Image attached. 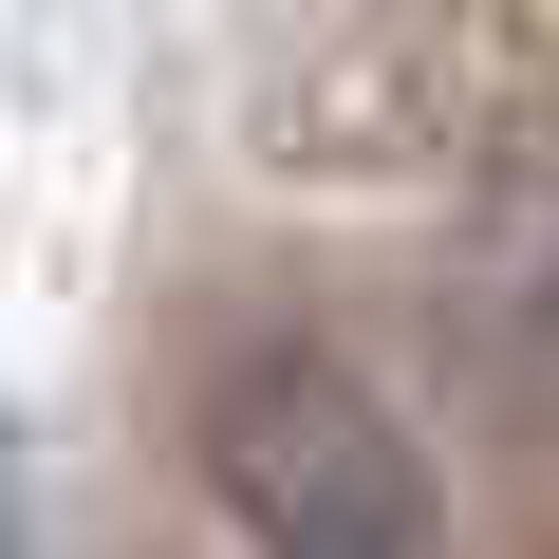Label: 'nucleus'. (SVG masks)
Returning a JSON list of instances; mask_svg holds the SVG:
<instances>
[{"mask_svg":"<svg viewBox=\"0 0 559 559\" xmlns=\"http://www.w3.org/2000/svg\"><path fill=\"white\" fill-rule=\"evenodd\" d=\"M205 503L261 559H448L411 429L336 373V355H242L205 392Z\"/></svg>","mask_w":559,"mask_h":559,"instance_id":"f257e3e1","label":"nucleus"}]
</instances>
